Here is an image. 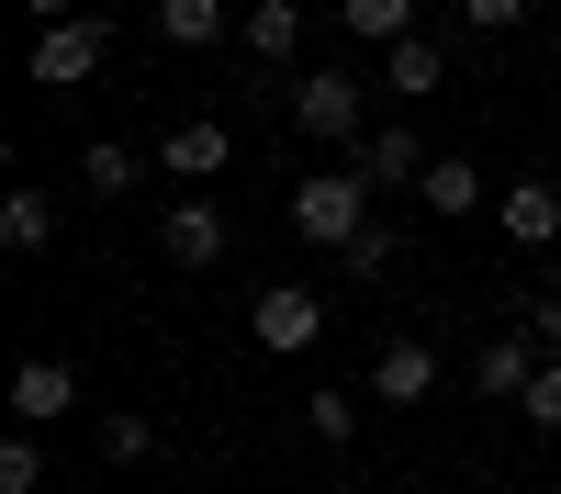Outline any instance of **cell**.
<instances>
[{
    "mask_svg": "<svg viewBox=\"0 0 561 494\" xmlns=\"http://www.w3.org/2000/svg\"><path fill=\"white\" fill-rule=\"evenodd\" d=\"M359 169H370V192H415V180H427V135H415V124H370Z\"/></svg>",
    "mask_w": 561,
    "mask_h": 494,
    "instance_id": "8",
    "label": "cell"
},
{
    "mask_svg": "<svg viewBox=\"0 0 561 494\" xmlns=\"http://www.w3.org/2000/svg\"><path fill=\"white\" fill-rule=\"evenodd\" d=\"M370 203H382V192H370V169L337 158V169L293 180V237H304V248H348L359 225H370Z\"/></svg>",
    "mask_w": 561,
    "mask_h": 494,
    "instance_id": "2",
    "label": "cell"
},
{
    "mask_svg": "<svg viewBox=\"0 0 561 494\" xmlns=\"http://www.w3.org/2000/svg\"><path fill=\"white\" fill-rule=\"evenodd\" d=\"M415 203H427V214H494V192H483V169H472V158H427Z\"/></svg>",
    "mask_w": 561,
    "mask_h": 494,
    "instance_id": "13",
    "label": "cell"
},
{
    "mask_svg": "<svg viewBox=\"0 0 561 494\" xmlns=\"http://www.w3.org/2000/svg\"><path fill=\"white\" fill-rule=\"evenodd\" d=\"M237 45H248V68H293V45H304V0H248V12H237Z\"/></svg>",
    "mask_w": 561,
    "mask_h": 494,
    "instance_id": "10",
    "label": "cell"
},
{
    "mask_svg": "<svg viewBox=\"0 0 561 494\" xmlns=\"http://www.w3.org/2000/svg\"><path fill=\"white\" fill-rule=\"evenodd\" d=\"M337 269H348V282H382V269H393V225H382V214H370V225H359V237L337 248Z\"/></svg>",
    "mask_w": 561,
    "mask_h": 494,
    "instance_id": "21",
    "label": "cell"
},
{
    "mask_svg": "<svg viewBox=\"0 0 561 494\" xmlns=\"http://www.w3.org/2000/svg\"><path fill=\"white\" fill-rule=\"evenodd\" d=\"M370 124H382V113H370V79H348V68H304V79H293V135H304V147L359 158Z\"/></svg>",
    "mask_w": 561,
    "mask_h": 494,
    "instance_id": "1",
    "label": "cell"
},
{
    "mask_svg": "<svg viewBox=\"0 0 561 494\" xmlns=\"http://www.w3.org/2000/svg\"><path fill=\"white\" fill-rule=\"evenodd\" d=\"M304 427H314L325 449H348V438H359V393H348V382H325V393H304Z\"/></svg>",
    "mask_w": 561,
    "mask_h": 494,
    "instance_id": "18",
    "label": "cell"
},
{
    "mask_svg": "<svg viewBox=\"0 0 561 494\" xmlns=\"http://www.w3.org/2000/svg\"><path fill=\"white\" fill-rule=\"evenodd\" d=\"M438 79H449V45H438V34H404V45H382V90H393V102H427Z\"/></svg>",
    "mask_w": 561,
    "mask_h": 494,
    "instance_id": "12",
    "label": "cell"
},
{
    "mask_svg": "<svg viewBox=\"0 0 561 494\" xmlns=\"http://www.w3.org/2000/svg\"><path fill=\"white\" fill-rule=\"evenodd\" d=\"M248 337H259L270 359H304V348L325 337V292H314V282H259V303H248Z\"/></svg>",
    "mask_w": 561,
    "mask_h": 494,
    "instance_id": "3",
    "label": "cell"
},
{
    "mask_svg": "<svg viewBox=\"0 0 561 494\" xmlns=\"http://www.w3.org/2000/svg\"><path fill=\"white\" fill-rule=\"evenodd\" d=\"M460 12H472V23H483V34H517V23H528V12H539V0H460Z\"/></svg>",
    "mask_w": 561,
    "mask_h": 494,
    "instance_id": "24",
    "label": "cell"
},
{
    "mask_svg": "<svg viewBox=\"0 0 561 494\" xmlns=\"http://www.w3.org/2000/svg\"><path fill=\"white\" fill-rule=\"evenodd\" d=\"M158 34H169V45H225L237 12H225V0H158Z\"/></svg>",
    "mask_w": 561,
    "mask_h": 494,
    "instance_id": "16",
    "label": "cell"
},
{
    "mask_svg": "<svg viewBox=\"0 0 561 494\" xmlns=\"http://www.w3.org/2000/svg\"><path fill=\"white\" fill-rule=\"evenodd\" d=\"M337 34H359V45H404V34H415V0H337Z\"/></svg>",
    "mask_w": 561,
    "mask_h": 494,
    "instance_id": "17",
    "label": "cell"
},
{
    "mask_svg": "<svg viewBox=\"0 0 561 494\" xmlns=\"http://www.w3.org/2000/svg\"><path fill=\"white\" fill-rule=\"evenodd\" d=\"M45 483V427H12L0 438V494H34Z\"/></svg>",
    "mask_w": 561,
    "mask_h": 494,
    "instance_id": "19",
    "label": "cell"
},
{
    "mask_svg": "<svg viewBox=\"0 0 561 494\" xmlns=\"http://www.w3.org/2000/svg\"><path fill=\"white\" fill-rule=\"evenodd\" d=\"M57 416H79V371L68 359H23L12 371V427H57Z\"/></svg>",
    "mask_w": 561,
    "mask_h": 494,
    "instance_id": "7",
    "label": "cell"
},
{
    "mask_svg": "<svg viewBox=\"0 0 561 494\" xmlns=\"http://www.w3.org/2000/svg\"><path fill=\"white\" fill-rule=\"evenodd\" d=\"M528 371H539V337H494V348L472 359V393H494V404H517V393H528Z\"/></svg>",
    "mask_w": 561,
    "mask_h": 494,
    "instance_id": "15",
    "label": "cell"
},
{
    "mask_svg": "<svg viewBox=\"0 0 561 494\" xmlns=\"http://www.w3.org/2000/svg\"><path fill=\"white\" fill-rule=\"evenodd\" d=\"M517 416L561 438V348H539V371H528V393H517Z\"/></svg>",
    "mask_w": 561,
    "mask_h": 494,
    "instance_id": "20",
    "label": "cell"
},
{
    "mask_svg": "<svg viewBox=\"0 0 561 494\" xmlns=\"http://www.w3.org/2000/svg\"><path fill=\"white\" fill-rule=\"evenodd\" d=\"M0 248H57V192H34V180H23V192H0Z\"/></svg>",
    "mask_w": 561,
    "mask_h": 494,
    "instance_id": "14",
    "label": "cell"
},
{
    "mask_svg": "<svg viewBox=\"0 0 561 494\" xmlns=\"http://www.w3.org/2000/svg\"><path fill=\"white\" fill-rule=\"evenodd\" d=\"M225 248H237L225 203H158V259H169V269H214Z\"/></svg>",
    "mask_w": 561,
    "mask_h": 494,
    "instance_id": "4",
    "label": "cell"
},
{
    "mask_svg": "<svg viewBox=\"0 0 561 494\" xmlns=\"http://www.w3.org/2000/svg\"><path fill=\"white\" fill-rule=\"evenodd\" d=\"M23 12H34V23H68V12H79V0H23Z\"/></svg>",
    "mask_w": 561,
    "mask_h": 494,
    "instance_id": "26",
    "label": "cell"
},
{
    "mask_svg": "<svg viewBox=\"0 0 561 494\" xmlns=\"http://www.w3.org/2000/svg\"><path fill=\"white\" fill-rule=\"evenodd\" d=\"M528 337H539V348H561V292H528Z\"/></svg>",
    "mask_w": 561,
    "mask_h": 494,
    "instance_id": "25",
    "label": "cell"
},
{
    "mask_svg": "<svg viewBox=\"0 0 561 494\" xmlns=\"http://www.w3.org/2000/svg\"><path fill=\"white\" fill-rule=\"evenodd\" d=\"M147 449H169L158 416H102V461H147Z\"/></svg>",
    "mask_w": 561,
    "mask_h": 494,
    "instance_id": "23",
    "label": "cell"
},
{
    "mask_svg": "<svg viewBox=\"0 0 561 494\" xmlns=\"http://www.w3.org/2000/svg\"><path fill=\"white\" fill-rule=\"evenodd\" d=\"M225 158H237V135H225L214 113H192V124H169V135H158V169H169V180H214Z\"/></svg>",
    "mask_w": 561,
    "mask_h": 494,
    "instance_id": "11",
    "label": "cell"
},
{
    "mask_svg": "<svg viewBox=\"0 0 561 494\" xmlns=\"http://www.w3.org/2000/svg\"><path fill=\"white\" fill-rule=\"evenodd\" d=\"M102 45H113V34L79 23V12H68V23H34V90H79L90 68H102Z\"/></svg>",
    "mask_w": 561,
    "mask_h": 494,
    "instance_id": "5",
    "label": "cell"
},
{
    "mask_svg": "<svg viewBox=\"0 0 561 494\" xmlns=\"http://www.w3.org/2000/svg\"><path fill=\"white\" fill-rule=\"evenodd\" d=\"M494 225H505V248H550V237H561V192H550V180H505V192H494Z\"/></svg>",
    "mask_w": 561,
    "mask_h": 494,
    "instance_id": "9",
    "label": "cell"
},
{
    "mask_svg": "<svg viewBox=\"0 0 561 494\" xmlns=\"http://www.w3.org/2000/svg\"><path fill=\"white\" fill-rule=\"evenodd\" d=\"M449 371H438V348L427 337H393L382 359H370V404H393V416H404V404H427Z\"/></svg>",
    "mask_w": 561,
    "mask_h": 494,
    "instance_id": "6",
    "label": "cell"
},
{
    "mask_svg": "<svg viewBox=\"0 0 561 494\" xmlns=\"http://www.w3.org/2000/svg\"><path fill=\"white\" fill-rule=\"evenodd\" d=\"M79 180L113 203V192H135V180H147V158H135V147H90V158H79Z\"/></svg>",
    "mask_w": 561,
    "mask_h": 494,
    "instance_id": "22",
    "label": "cell"
}]
</instances>
